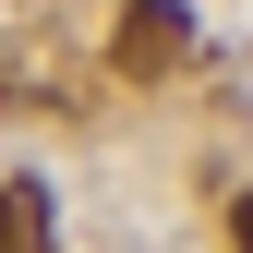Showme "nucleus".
<instances>
[{
  "label": "nucleus",
  "instance_id": "1",
  "mask_svg": "<svg viewBox=\"0 0 253 253\" xmlns=\"http://www.w3.org/2000/svg\"><path fill=\"white\" fill-rule=\"evenodd\" d=\"M181 48H193V12H181V0H133V12H121V37H109V60H121V73H169V60Z\"/></svg>",
  "mask_w": 253,
  "mask_h": 253
},
{
  "label": "nucleus",
  "instance_id": "2",
  "mask_svg": "<svg viewBox=\"0 0 253 253\" xmlns=\"http://www.w3.org/2000/svg\"><path fill=\"white\" fill-rule=\"evenodd\" d=\"M48 241H60L48 181H0V253H48Z\"/></svg>",
  "mask_w": 253,
  "mask_h": 253
},
{
  "label": "nucleus",
  "instance_id": "3",
  "mask_svg": "<svg viewBox=\"0 0 253 253\" xmlns=\"http://www.w3.org/2000/svg\"><path fill=\"white\" fill-rule=\"evenodd\" d=\"M229 241H241V253H253V193H241V205H229Z\"/></svg>",
  "mask_w": 253,
  "mask_h": 253
}]
</instances>
